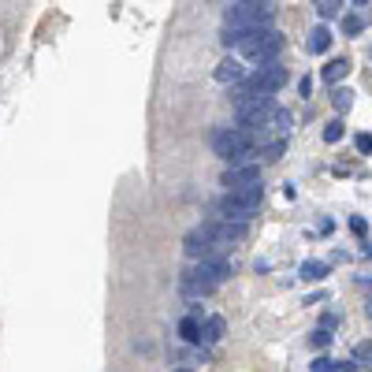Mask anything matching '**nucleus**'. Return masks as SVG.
Returning <instances> with one entry per match:
<instances>
[{
    "label": "nucleus",
    "mask_w": 372,
    "mask_h": 372,
    "mask_svg": "<svg viewBox=\"0 0 372 372\" xmlns=\"http://www.w3.org/2000/svg\"><path fill=\"white\" fill-rule=\"evenodd\" d=\"M354 4H368V0H354Z\"/></svg>",
    "instance_id": "26"
},
{
    "label": "nucleus",
    "mask_w": 372,
    "mask_h": 372,
    "mask_svg": "<svg viewBox=\"0 0 372 372\" xmlns=\"http://www.w3.org/2000/svg\"><path fill=\"white\" fill-rule=\"evenodd\" d=\"M357 149L368 156V153H372V135H357Z\"/></svg>",
    "instance_id": "22"
},
{
    "label": "nucleus",
    "mask_w": 372,
    "mask_h": 372,
    "mask_svg": "<svg viewBox=\"0 0 372 372\" xmlns=\"http://www.w3.org/2000/svg\"><path fill=\"white\" fill-rule=\"evenodd\" d=\"M223 42L238 45L242 56L254 60V63H268V60H275L279 52H283V34H279L272 23L268 26H254V30H235V34L223 30Z\"/></svg>",
    "instance_id": "1"
},
{
    "label": "nucleus",
    "mask_w": 372,
    "mask_h": 372,
    "mask_svg": "<svg viewBox=\"0 0 372 372\" xmlns=\"http://www.w3.org/2000/svg\"><path fill=\"white\" fill-rule=\"evenodd\" d=\"M324 275H328V264L324 261H305L302 264V279H309V283H321Z\"/></svg>",
    "instance_id": "12"
},
{
    "label": "nucleus",
    "mask_w": 372,
    "mask_h": 372,
    "mask_svg": "<svg viewBox=\"0 0 372 372\" xmlns=\"http://www.w3.org/2000/svg\"><path fill=\"white\" fill-rule=\"evenodd\" d=\"M216 78H220V82H238V78H242V63H238V60H223L216 68Z\"/></svg>",
    "instance_id": "9"
},
{
    "label": "nucleus",
    "mask_w": 372,
    "mask_h": 372,
    "mask_svg": "<svg viewBox=\"0 0 372 372\" xmlns=\"http://www.w3.org/2000/svg\"><path fill=\"white\" fill-rule=\"evenodd\" d=\"M354 361H368L372 365V342H357V347H354Z\"/></svg>",
    "instance_id": "21"
},
{
    "label": "nucleus",
    "mask_w": 372,
    "mask_h": 372,
    "mask_svg": "<svg viewBox=\"0 0 372 372\" xmlns=\"http://www.w3.org/2000/svg\"><path fill=\"white\" fill-rule=\"evenodd\" d=\"M368 316H372V302H368Z\"/></svg>",
    "instance_id": "27"
},
{
    "label": "nucleus",
    "mask_w": 372,
    "mask_h": 372,
    "mask_svg": "<svg viewBox=\"0 0 372 372\" xmlns=\"http://www.w3.org/2000/svg\"><path fill=\"white\" fill-rule=\"evenodd\" d=\"M347 71H350V60H331L324 68V82H342Z\"/></svg>",
    "instance_id": "10"
},
{
    "label": "nucleus",
    "mask_w": 372,
    "mask_h": 372,
    "mask_svg": "<svg viewBox=\"0 0 372 372\" xmlns=\"http://www.w3.org/2000/svg\"><path fill=\"white\" fill-rule=\"evenodd\" d=\"M331 49V34L324 30V26H316V30L309 34V52H328Z\"/></svg>",
    "instance_id": "14"
},
{
    "label": "nucleus",
    "mask_w": 372,
    "mask_h": 372,
    "mask_svg": "<svg viewBox=\"0 0 372 372\" xmlns=\"http://www.w3.org/2000/svg\"><path fill=\"white\" fill-rule=\"evenodd\" d=\"M309 368L313 372H342V368H357V365H342V361H331V357H316Z\"/></svg>",
    "instance_id": "15"
},
{
    "label": "nucleus",
    "mask_w": 372,
    "mask_h": 372,
    "mask_svg": "<svg viewBox=\"0 0 372 372\" xmlns=\"http://www.w3.org/2000/svg\"><path fill=\"white\" fill-rule=\"evenodd\" d=\"M216 249H220V242H216V235H212V223L186 235V254L190 257H212Z\"/></svg>",
    "instance_id": "7"
},
{
    "label": "nucleus",
    "mask_w": 372,
    "mask_h": 372,
    "mask_svg": "<svg viewBox=\"0 0 372 372\" xmlns=\"http://www.w3.org/2000/svg\"><path fill=\"white\" fill-rule=\"evenodd\" d=\"M179 335L186 342H202V321H197V316H186V321L179 324Z\"/></svg>",
    "instance_id": "11"
},
{
    "label": "nucleus",
    "mask_w": 372,
    "mask_h": 372,
    "mask_svg": "<svg viewBox=\"0 0 372 372\" xmlns=\"http://www.w3.org/2000/svg\"><path fill=\"white\" fill-rule=\"evenodd\" d=\"M287 86V68H279V63H264V68H257L254 75L242 82V89L235 93V101H246V97H272L275 89Z\"/></svg>",
    "instance_id": "6"
},
{
    "label": "nucleus",
    "mask_w": 372,
    "mask_h": 372,
    "mask_svg": "<svg viewBox=\"0 0 372 372\" xmlns=\"http://www.w3.org/2000/svg\"><path fill=\"white\" fill-rule=\"evenodd\" d=\"M249 182H261V168L254 161L228 164V171H223V186H228V190H238V186H249Z\"/></svg>",
    "instance_id": "8"
},
{
    "label": "nucleus",
    "mask_w": 372,
    "mask_h": 372,
    "mask_svg": "<svg viewBox=\"0 0 372 372\" xmlns=\"http://www.w3.org/2000/svg\"><path fill=\"white\" fill-rule=\"evenodd\" d=\"M228 275H231V264H228V261L202 257L190 272L182 275V290H186V294H194V298H197V294L205 298V294H212V290H216Z\"/></svg>",
    "instance_id": "2"
},
{
    "label": "nucleus",
    "mask_w": 372,
    "mask_h": 372,
    "mask_svg": "<svg viewBox=\"0 0 372 372\" xmlns=\"http://www.w3.org/2000/svg\"><path fill=\"white\" fill-rule=\"evenodd\" d=\"M339 138H342V119H331L324 127V142H339Z\"/></svg>",
    "instance_id": "20"
},
{
    "label": "nucleus",
    "mask_w": 372,
    "mask_h": 372,
    "mask_svg": "<svg viewBox=\"0 0 372 372\" xmlns=\"http://www.w3.org/2000/svg\"><path fill=\"white\" fill-rule=\"evenodd\" d=\"M283 149H287V142H268V145L261 149V161H264V164H275L279 156H283Z\"/></svg>",
    "instance_id": "16"
},
{
    "label": "nucleus",
    "mask_w": 372,
    "mask_h": 372,
    "mask_svg": "<svg viewBox=\"0 0 372 372\" xmlns=\"http://www.w3.org/2000/svg\"><path fill=\"white\" fill-rule=\"evenodd\" d=\"M328 342H331V335H328V331H316V335H313V347H316V350H321V347H328Z\"/></svg>",
    "instance_id": "23"
},
{
    "label": "nucleus",
    "mask_w": 372,
    "mask_h": 372,
    "mask_svg": "<svg viewBox=\"0 0 372 372\" xmlns=\"http://www.w3.org/2000/svg\"><path fill=\"white\" fill-rule=\"evenodd\" d=\"M309 89H313V82H309V78H302V82H298V93H302V97H309Z\"/></svg>",
    "instance_id": "25"
},
{
    "label": "nucleus",
    "mask_w": 372,
    "mask_h": 372,
    "mask_svg": "<svg viewBox=\"0 0 372 372\" xmlns=\"http://www.w3.org/2000/svg\"><path fill=\"white\" fill-rule=\"evenodd\" d=\"M331 97H335V108H339V112H347L350 104H354V93H350V89H335Z\"/></svg>",
    "instance_id": "19"
},
{
    "label": "nucleus",
    "mask_w": 372,
    "mask_h": 372,
    "mask_svg": "<svg viewBox=\"0 0 372 372\" xmlns=\"http://www.w3.org/2000/svg\"><path fill=\"white\" fill-rule=\"evenodd\" d=\"M275 19V4L272 0H235V8L223 19V30H254V26H268Z\"/></svg>",
    "instance_id": "3"
},
{
    "label": "nucleus",
    "mask_w": 372,
    "mask_h": 372,
    "mask_svg": "<svg viewBox=\"0 0 372 372\" xmlns=\"http://www.w3.org/2000/svg\"><path fill=\"white\" fill-rule=\"evenodd\" d=\"M361 30H365L361 16H347V19H342V34H361Z\"/></svg>",
    "instance_id": "18"
},
{
    "label": "nucleus",
    "mask_w": 372,
    "mask_h": 372,
    "mask_svg": "<svg viewBox=\"0 0 372 372\" xmlns=\"http://www.w3.org/2000/svg\"><path fill=\"white\" fill-rule=\"evenodd\" d=\"M339 4H342V0H316V16H321V19H335Z\"/></svg>",
    "instance_id": "17"
},
{
    "label": "nucleus",
    "mask_w": 372,
    "mask_h": 372,
    "mask_svg": "<svg viewBox=\"0 0 372 372\" xmlns=\"http://www.w3.org/2000/svg\"><path fill=\"white\" fill-rule=\"evenodd\" d=\"M212 149H216V156H223L228 164H246V161H254V138H249L246 127H228V130H220V135L212 138Z\"/></svg>",
    "instance_id": "5"
},
{
    "label": "nucleus",
    "mask_w": 372,
    "mask_h": 372,
    "mask_svg": "<svg viewBox=\"0 0 372 372\" xmlns=\"http://www.w3.org/2000/svg\"><path fill=\"white\" fill-rule=\"evenodd\" d=\"M223 335V321L220 316H209V321L202 324V342H216Z\"/></svg>",
    "instance_id": "13"
},
{
    "label": "nucleus",
    "mask_w": 372,
    "mask_h": 372,
    "mask_svg": "<svg viewBox=\"0 0 372 372\" xmlns=\"http://www.w3.org/2000/svg\"><path fill=\"white\" fill-rule=\"evenodd\" d=\"M264 202V186L261 182H249V186H238V190H228L220 202V216L223 220H254L257 209Z\"/></svg>",
    "instance_id": "4"
},
{
    "label": "nucleus",
    "mask_w": 372,
    "mask_h": 372,
    "mask_svg": "<svg viewBox=\"0 0 372 372\" xmlns=\"http://www.w3.org/2000/svg\"><path fill=\"white\" fill-rule=\"evenodd\" d=\"M350 228H354L357 235H365V220H361V216H350Z\"/></svg>",
    "instance_id": "24"
}]
</instances>
